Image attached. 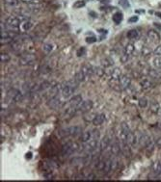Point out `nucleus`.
Segmentation results:
<instances>
[{"label": "nucleus", "mask_w": 161, "mask_h": 182, "mask_svg": "<svg viewBox=\"0 0 161 182\" xmlns=\"http://www.w3.org/2000/svg\"><path fill=\"white\" fill-rule=\"evenodd\" d=\"M77 81H67L60 86V94L64 98H70L77 88Z\"/></svg>", "instance_id": "nucleus-1"}, {"label": "nucleus", "mask_w": 161, "mask_h": 182, "mask_svg": "<svg viewBox=\"0 0 161 182\" xmlns=\"http://www.w3.org/2000/svg\"><path fill=\"white\" fill-rule=\"evenodd\" d=\"M77 147H78L77 144L73 143V142H68V143H66L62 147V151H61L62 156L65 158L70 156V155L77 149Z\"/></svg>", "instance_id": "nucleus-2"}, {"label": "nucleus", "mask_w": 161, "mask_h": 182, "mask_svg": "<svg viewBox=\"0 0 161 182\" xmlns=\"http://www.w3.org/2000/svg\"><path fill=\"white\" fill-rule=\"evenodd\" d=\"M82 133V129L79 126H72V127H68L61 131L62 136L64 137H78Z\"/></svg>", "instance_id": "nucleus-3"}, {"label": "nucleus", "mask_w": 161, "mask_h": 182, "mask_svg": "<svg viewBox=\"0 0 161 182\" xmlns=\"http://www.w3.org/2000/svg\"><path fill=\"white\" fill-rule=\"evenodd\" d=\"M21 23V20L17 17H9L6 19V28L10 29L13 32L18 31V26Z\"/></svg>", "instance_id": "nucleus-4"}, {"label": "nucleus", "mask_w": 161, "mask_h": 182, "mask_svg": "<svg viewBox=\"0 0 161 182\" xmlns=\"http://www.w3.org/2000/svg\"><path fill=\"white\" fill-rule=\"evenodd\" d=\"M83 99H82V96H80V94H77V96H73L70 98L68 102V108H72V109H74L77 111L79 105L82 103Z\"/></svg>", "instance_id": "nucleus-5"}, {"label": "nucleus", "mask_w": 161, "mask_h": 182, "mask_svg": "<svg viewBox=\"0 0 161 182\" xmlns=\"http://www.w3.org/2000/svg\"><path fill=\"white\" fill-rule=\"evenodd\" d=\"M36 56L34 54H24L19 58V64L21 66H31L35 63Z\"/></svg>", "instance_id": "nucleus-6"}, {"label": "nucleus", "mask_w": 161, "mask_h": 182, "mask_svg": "<svg viewBox=\"0 0 161 182\" xmlns=\"http://www.w3.org/2000/svg\"><path fill=\"white\" fill-rule=\"evenodd\" d=\"M92 108H93V101H91V100L82 101V103L79 105L77 109V114H85V113H88Z\"/></svg>", "instance_id": "nucleus-7"}, {"label": "nucleus", "mask_w": 161, "mask_h": 182, "mask_svg": "<svg viewBox=\"0 0 161 182\" xmlns=\"http://www.w3.org/2000/svg\"><path fill=\"white\" fill-rule=\"evenodd\" d=\"M134 49H135V46H134V44H132V43H129L126 46L125 52H123V54L122 55V58H121V60H122L123 63H125L126 61L128 60V58L133 54Z\"/></svg>", "instance_id": "nucleus-8"}, {"label": "nucleus", "mask_w": 161, "mask_h": 182, "mask_svg": "<svg viewBox=\"0 0 161 182\" xmlns=\"http://www.w3.org/2000/svg\"><path fill=\"white\" fill-rule=\"evenodd\" d=\"M8 96L11 97L13 99V101H15V102H20L23 98L21 92L18 91V90H15V89L10 90L9 93H8Z\"/></svg>", "instance_id": "nucleus-9"}, {"label": "nucleus", "mask_w": 161, "mask_h": 182, "mask_svg": "<svg viewBox=\"0 0 161 182\" xmlns=\"http://www.w3.org/2000/svg\"><path fill=\"white\" fill-rule=\"evenodd\" d=\"M47 104L51 109H58V108H61L63 106V101L57 96H55L50 97Z\"/></svg>", "instance_id": "nucleus-10"}, {"label": "nucleus", "mask_w": 161, "mask_h": 182, "mask_svg": "<svg viewBox=\"0 0 161 182\" xmlns=\"http://www.w3.org/2000/svg\"><path fill=\"white\" fill-rule=\"evenodd\" d=\"M155 146H156V145H155V142L154 141V140H152V137H150V135H147L146 142H145L144 147H146L148 153H152V152L154 150Z\"/></svg>", "instance_id": "nucleus-11"}, {"label": "nucleus", "mask_w": 161, "mask_h": 182, "mask_svg": "<svg viewBox=\"0 0 161 182\" xmlns=\"http://www.w3.org/2000/svg\"><path fill=\"white\" fill-rule=\"evenodd\" d=\"M100 150L101 152H105L107 150L111 151V144H110V138L107 135L102 138L101 142H100Z\"/></svg>", "instance_id": "nucleus-12"}, {"label": "nucleus", "mask_w": 161, "mask_h": 182, "mask_svg": "<svg viewBox=\"0 0 161 182\" xmlns=\"http://www.w3.org/2000/svg\"><path fill=\"white\" fill-rule=\"evenodd\" d=\"M119 83H120V86L122 87V89H127L129 88L131 84V79L126 75H122L120 77V80H119Z\"/></svg>", "instance_id": "nucleus-13"}, {"label": "nucleus", "mask_w": 161, "mask_h": 182, "mask_svg": "<svg viewBox=\"0 0 161 182\" xmlns=\"http://www.w3.org/2000/svg\"><path fill=\"white\" fill-rule=\"evenodd\" d=\"M140 86H141V88L143 90L148 91V90H150L152 87H154V84H152V82L150 80V79L143 78L140 80Z\"/></svg>", "instance_id": "nucleus-14"}, {"label": "nucleus", "mask_w": 161, "mask_h": 182, "mask_svg": "<svg viewBox=\"0 0 161 182\" xmlns=\"http://www.w3.org/2000/svg\"><path fill=\"white\" fill-rule=\"evenodd\" d=\"M113 160L110 159L109 157L106 158L105 159V163H104V168H103V171H102V173H103V175H107V173H110V171L113 169Z\"/></svg>", "instance_id": "nucleus-15"}, {"label": "nucleus", "mask_w": 161, "mask_h": 182, "mask_svg": "<svg viewBox=\"0 0 161 182\" xmlns=\"http://www.w3.org/2000/svg\"><path fill=\"white\" fill-rule=\"evenodd\" d=\"M104 120H105V116L103 114H97L96 115V117L94 118L92 122H93L94 125L99 126V125H101L102 123L104 122Z\"/></svg>", "instance_id": "nucleus-16"}, {"label": "nucleus", "mask_w": 161, "mask_h": 182, "mask_svg": "<svg viewBox=\"0 0 161 182\" xmlns=\"http://www.w3.org/2000/svg\"><path fill=\"white\" fill-rule=\"evenodd\" d=\"M148 37H149V39H152V41H154V43H158L160 39L159 34L154 30H149V32H148Z\"/></svg>", "instance_id": "nucleus-17"}, {"label": "nucleus", "mask_w": 161, "mask_h": 182, "mask_svg": "<svg viewBox=\"0 0 161 182\" xmlns=\"http://www.w3.org/2000/svg\"><path fill=\"white\" fill-rule=\"evenodd\" d=\"M152 173L155 175V176H157L159 173H161V162L160 161H154V162L152 163Z\"/></svg>", "instance_id": "nucleus-18"}, {"label": "nucleus", "mask_w": 161, "mask_h": 182, "mask_svg": "<svg viewBox=\"0 0 161 182\" xmlns=\"http://www.w3.org/2000/svg\"><path fill=\"white\" fill-rule=\"evenodd\" d=\"M92 137V133L90 132V131H84V132L81 133L80 135V141L82 142V143L86 144L87 142H89V140L91 139Z\"/></svg>", "instance_id": "nucleus-19"}, {"label": "nucleus", "mask_w": 161, "mask_h": 182, "mask_svg": "<svg viewBox=\"0 0 161 182\" xmlns=\"http://www.w3.org/2000/svg\"><path fill=\"white\" fill-rule=\"evenodd\" d=\"M20 0H4V4L6 7L13 8V7H17L19 5Z\"/></svg>", "instance_id": "nucleus-20"}, {"label": "nucleus", "mask_w": 161, "mask_h": 182, "mask_svg": "<svg viewBox=\"0 0 161 182\" xmlns=\"http://www.w3.org/2000/svg\"><path fill=\"white\" fill-rule=\"evenodd\" d=\"M150 110L152 111L154 114H158V112H159V110H160V105H159V103H157V102H155V101L150 102Z\"/></svg>", "instance_id": "nucleus-21"}, {"label": "nucleus", "mask_w": 161, "mask_h": 182, "mask_svg": "<svg viewBox=\"0 0 161 182\" xmlns=\"http://www.w3.org/2000/svg\"><path fill=\"white\" fill-rule=\"evenodd\" d=\"M127 38L129 39H138V37H139V33H138V31L136 30V29H132V30H130V31H128L127 32Z\"/></svg>", "instance_id": "nucleus-22"}, {"label": "nucleus", "mask_w": 161, "mask_h": 182, "mask_svg": "<svg viewBox=\"0 0 161 182\" xmlns=\"http://www.w3.org/2000/svg\"><path fill=\"white\" fill-rule=\"evenodd\" d=\"M152 65L156 70H161V56H155L152 60Z\"/></svg>", "instance_id": "nucleus-23"}, {"label": "nucleus", "mask_w": 161, "mask_h": 182, "mask_svg": "<svg viewBox=\"0 0 161 182\" xmlns=\"http://www.w3.org/2000/svg\"><path fill=\"white\" fill-rule=\"evenodd\" d=\"M75 80L77 81L78 83H80V82H83V81H85L86 80V77H85V75H84V73L82 72V70H78L77 72H76V74H75Z\"/></svg>", "instance_id": "nucleus-24"}, {"label": "nucleus", "mask_w": 161, "mask_h": 182, "mask_svg": "<svg viewBox=\"0 0 161 182\" xmlns=\"http://www.w3.org/2000/svg\"><path fill=\"white\" fill-rule=\"evenodd\" d=\"M113 20H114L115 23H117V24H119V23L122 22L123 20V14L122 13H116V14L113 15Z\"/></svg>", "instance_id": "nucleus-25"}, {"label": "nucleus", "mask_w": 161, "mask_h": 182, "mask_svg": "<svg viewBox=\"0 0 161 182\" xmlns=\"http://www.w3.org/2000/svg\"><path fill=\"white\" fill-rule=\"evenodd\" d=\"M120 151H121V147L118 145V143H114V144L111 145V152L113 154L118 155V153Z\"/></svg>", "instance_id": "nucleus-26"}, {"label": "nucleus", "mask_w": 161, "mask_h": 182, "mask_svg": "<svg viewBox=\"0 0 161 182\" xmlns=\"http://www.w3.org/2000/svg\"><path fill=\"white\" fill-rule=\"evenodd\" d=\"M32 25H33V23L31 22L30 20H25V21L22 22L21 28H22L23 31H26V30H29V29L32 27Z\"/></svg>", "instance_id": "nucleus-27"}, {"label": "nucleus", "mask_w": 161, "mask_h": 182, "mask_svg": "<svg viewBox=\"0 0 161 182\" xmlns=\"http://www.w3.org/2000/svg\"><path fill=\"white\" fill-rule=\"evenodd\" d=\"M85 5H86V0H79V1H76L73 4V8L74 9H80V8H83Z\"/></svg>", "instance_id": "nucleus-28"}, {"label": "nucleus", "mask_w": 161, "mask_h": 182, "mask_svg": "<svg viewBox=\"0 0 161 182\" xmlns=\"http://www.w3.org/2000/svg\"><path fill=\"white\" fill-rule=\"evenodd\" d=\"M10 60H11V56H10V55H8L6 53L0 54V61H1V63H8Z\"/></svg>", "instance_id": "nucleus-29"}, {"label": "nucleus", "mask_w": 161, "mask_h": 182, "mask_svg": "<svg viewBox=\"0 0 161 182\" xmlns=\"http://www.w3.org/2000/svg\"><path fill=\"white\" fill-rule=\"evenodd\" d=\"M139 106L141 107V108H146L147 106H148V103H149V102H148V100H147V98H140L139 99Z\"/></svg>", "instance_id": "nucleus-30"}, {"label": "nucleus", "mask_w": 161, "mask_h": 182, "mask_svg": "<svg viewBox=\"0 0 161 182\" xmlns=\"http://www.w3.org/2000/svg\"><path fill=\"white\" fill-rule=\"evenodd\" d=\"M150 75L152 76V78H160L161 77V74L159 72H158V70H152L150 72Z\"/></svg>", "instance_id": "nucleus-31"}, {"label": "nucleus", "mask_w": 161, "mask_h": 182, "mask_svg": "<svg viewBox=\"0 0 161 182\" xmlns=\"http://www.w3.org/2000/svg\"><path fill=\"white\" fill-rule=\"evenodd\" d=\"M52 44H48V43H46V44H44V47H43V50L46 53H49V52H51V50H52Z\"/></svg>", "instance_id": "nucleus-32"}, {"label": "nucleus", "mask_w": 161, "mask_h": 182, "mask_svg": "<svg viewBox=\"0 0 161 182\" xmlns=\"http://www.w3.org/2000/svg\"><path fill=\"white\" fill-rule=\"evenodd\" d=\"M96 41H97V38L95 36L87 37V38H86V43H96Z\"/></svg>", "instance_id": "nucleus-33"}, {"label": "nucleus", "mask_w": 161, "mask_h": 182, "mask_svg": "<svg viewBox=\"0 0 161 182\" xmlns=\"http://www.w3.org/2000/svg\"><path fill=\"white\" fill-rule=\"evenodd\" d=\"M20 1L25 4H38L40 0H20Z\"/></svg>", "instance_id": "nucleus-34"}, {"label": "nucleus", "mask_w": 161, "mask_h": 182, "mask_svg": "<svg viewBox=\"0 0 161 182\" xmlns=\"http://www.w3.org/2000/svg\"><path fill=\"white\" fill-rule=\"evenodd\" d=\"M85 53H86L85 47H81V48L77 51V56H78V57H82L83 55H85Z\"/></svg>", "instance_id": "nucleus-35"}, {"label": "nucleus", "mask_w": 161, "mask_h": 182, "mask_svg": "<svg viewBox=\"0 0 161 182\" xmlns=\"http://www.w3.org/2000/svg\"><path fill=\"white\" fill-rule=\"evenodd\" d=\"M119 3H120L121 6H123V8H128L129 7V3H128L127 0H120Z\"/></svg>", "instance_id": "nucleus-36"}, {"label": "nucleus", "mask_w": 161, "mask_h": 182, "mask_svg": "<svg viewBox=\"0 0 161 182\" xmlns=\"http://www.w3.org/2000/svg\"><path fill=\"white\" fill-rule=\"evenodd\" d=\"M137 21H138V17H136V15H134V17H131L128 19V22H137Z\"/></svg>", "instance_id": "nucleus-37"}, {"label": "nucleus", "mask_w": 161, "mask_h": 182, "mask_svg": "<svg viewBox=\"0 0 161 182\" xmlns=\"http://www.w3.org/2000/svg\"><path fill=\"white\" fill-rule=\"evenodd\" d=\"M154 53L157 55V56H161V46L156 47V49L154 50Z\"/></svg>", "instance_id": "nucleus-38"}, {"label": "nucleus", "mask_w": 161, "mask_h": 182, "mask_svg": "<svg viewBox=\"0 0 161 182\" xmlns=\"http://www.w3.org/2000/svg\"><path fill=\"white\" fill-rule=\"evenodd\" d=\"M155 145H156V147H158V149H161V137L156 140V142H155Z\"/></svg>", "instance_id": "nucleus-39"}, {"label": "nucleus", "mask_w": 161, "mask_h": 182, "mask_svg": "<svg viewBox=\"0 0 161 182\" xmlns=\"http://www.w3.org/2000/svg\"><path fill=\"white\" fill-rule=\"evenodd\" d=\"M95 178H96V176H95L94 175H91L88 176V179H89V180H93V179H95Z\"/></svg>", "instance_id": "nucleus-40"}, {"label": "nucleus", "mask_w": 161, "mask_h": 182, "mask_svg": "<svg viewBox=\"0 0 161 182\" xmlns=\"http://www.w3.org/2000/svg\"><path fill=\"white\" fill-rule=\"evenodd\" d=\"M154 26H155V27H157L158 29H161V24H160V23L155 22V23H154Z\"/></svg>", "instance_id": "nucleus-41"}, {"label": "nucleus", "mask_w": 161, "mask_h": 182, "mask_svg": "<svg viewBox=\"0 0 161 182\" xmlns=\"http://www.w3.org/2000/svg\"><path fill=\"white\" fill-rule=\"evenodd\" d=\"M155 15L161 19V12H155Z\"/></svg>", "instance_id": "nucleus-42"}, {"label": "nucleus", "mask_w": 161, "mask_h": 182, "mask_svg": "<svg viewBox=\"0 0 161 182\" xmlns=\"http://www.w3.org/2000/svg\"><path fill=\"white\" fill-rule=\"evenodd\" d=\"M26 157H27L28 159H29V158H31V152H28L27 155H26Z\"/></svg>", "instance_id": "nucleus-43"}, {"label": "nucleus", "mask_w": 161, "mask_h": 182, "mask_svg": "<svg viewBox=\"0 0 161 182\" xmlns=\"http://www.w3.org/2000/svg\"><path fill=\"white\" fill-rule=\"evenodd\" d=\"M158 115H159V116H160V117H161V108H160V110H159V112H158Z\"/></svg>", "instance_id": "nucleus-44"}]
</instances>
